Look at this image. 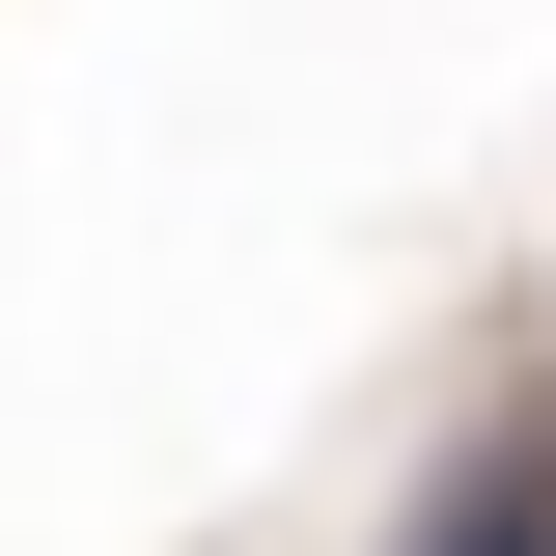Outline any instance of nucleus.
Masks as SVG:
<instances>
[{"instance_id": "1", "label": "nucleus", "mask_w": 556, "mask_h": 556, "mask_svg": "<svg viewBox=\"0 0 556 556\" xmlns=\"http://www.w3.org/2000/svg\"><path fill=\"white\" fill-rule=\"evenodd\" d=\"M390 556H556V445H529V417H501V445H473V473H445V501H417Z\"/></svg>"}]
</instances>
